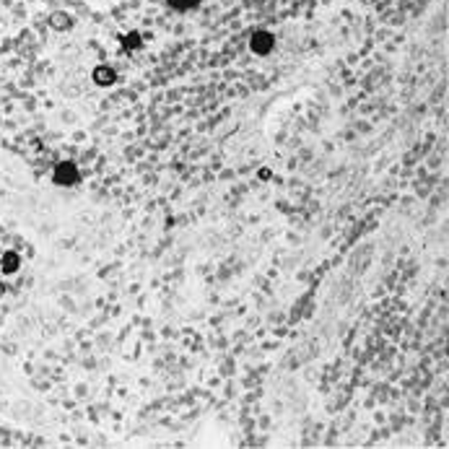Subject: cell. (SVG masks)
Instances as JSON below:
<instances>
[{"label": "cell", "mask_w": 449, "mask_h": 449, "mask_svg": "<svg viewBox=\"0 0 449 449\" xmlns=\"http://www.w3.org/2000/svg\"><path fill=\"white\" fill-rule=\"evenodd\" d=\"M55 182L57 185H76L78 182V169L71 161H62L55 166Z\"/></svg>", "instance_id": "obj_1"}, {"label": "cell", "mask_w": 449, "mask_h": 449, "mask_svg": "<svg viewBox=\"0 0 449 449\" xmlns=\"http://www.w3.org/2000/svg\"><path fill=\"white\" fill-rule=\"evenodd\" d=\"M273 44H275V39H273V34H267V31H257V34H252V39H250V47H252V52H257V55H267L273 50Z\"/></svg>", "instance_id": "obj_2"}, {"label": "cell", "mask_w": 449, "mask_h": 449, "mask_svg": "<svg viewBox=\"0 0 449 449\" xmlns=\"http://www.w3.org/2000/svg\"><path fill=\"white\" fill-rule=\"evenodd\" d=\"M115 78L117 76H115V71H112V68H96L94 71V81L99 86H112V83H115Z\"/></svg>", "instance_id": "obj_3"}, {"label": "cell", "mask_w": 449, "mask_h": 449, "mask_svg": "<svg viewBox=\"0 0 449 449\" xmlns=\"http://www.w3.org/2000/svg\"><path fill=\"white\" fill-rule=\"evenodd\" d=\"M16 267H18V257H16L13 252H8V255L3 257V270H6V273H16Z\"/></svg>", "instance_id": "obj_4"}, {"label": "cell", "mask_w": 449, "mask_h": 449, "mask_svg": "<svg viewBox=\"0 0 449 449\" xmlns=\"http://www.w3.org/2000/svg\"><path fill=\"white\" fill-rule=\"evenodd\" d=\"M52 26H55V29H68V26H71V16L55 13V16H52Z\"/></svg>", "instance_id": "obj_5"}, {"label": "cell", "mask_w": 449, "mask_h": 449, "mask_svg": "<svg viewBox=\"0 0 449 449\" xmlns=\"http://www.w3.org/2000/svg\"><path fill=\"white\" fill-rule=\"evenodd\" d=\"M200 0H169V6L177 8V11H187V8H195Z\"/></svg>", "instance_id": "obj_6"}, {"label": "cell", "mask_w": 449, "mask_h": 449, "mask_svg": "<svg viewBox=\"0 0 449 449\" xmlns=\"http://www.w3.org/2000/svg\"><path fill=\"white\" fill-rule=\"evenodd\" d=\"M122 44L130 47V50H138L141 47V37L138 34H127V37H122Z\"/></svg>", "instance_id": "obj_7"}]
</instances>
